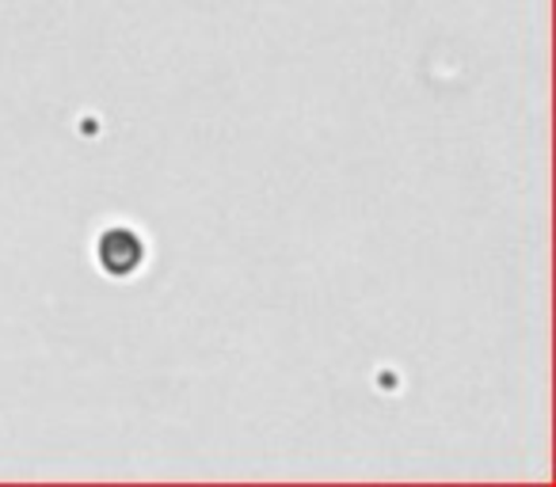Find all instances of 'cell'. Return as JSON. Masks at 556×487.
<instances>
[{"instance_id":"6da1fadb","label":"cell","mask_w":556,"mask_h":487,"mask_svg":"<svg viewBox=\"0 0 556 487\" xmlns=\"http://www.w3.org/2000/svg\"><path fill=\"white\" fill-rule=\"evenodd\" d=\"M146 259V244L134 229H108L100 240H96V264L111 274V279H130L134 271Z\"/></svg>"}]
</instances>
